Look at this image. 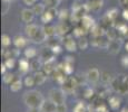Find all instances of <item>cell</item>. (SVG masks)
<instances>
[{"label": "cell", "instance_id": "obj_1", "mask_svg": "<svg viewBox=\"0 0 128 112\" xmlns=\"http://www.w3.org/2000/svg\"><path fill=\"white\" fill-rule=\"evenodd\" d=\"M24 102L28 108H40L41 104L44 103L45 99H44L42 94L40 92L36 91V90H30L27 91L24 94Z\"/></svg>", "mask_w": 128, "mask_h": 112}, {"label": "cell", "instance_id": "obj_2", "mask_svg": "<svg viewBox=\"0 0 128 112\" xmlns=\"http://www.w3.org/2000/svg\"><path fill=\"white\" fill-rule=\"evenodd\" d=\"M49 100H51L55 104H62L66 101V92L61 89H51L49 91Z\"/></svg>", "mask_w": 128, "mask_h": 112}, {"label": "cell", "instance_id": "obj_3", "mask_svg": "<svg viewBox=\"0 0 128 112\" xmlns=\"http://www.w3.org/2000/svg\"><path fill=\"white\" fill-rule=\"evenodd\" d=\"M62 41H64V46H65L66 51L72 53V52H76L78 49L77 42L74 39V37L71 36V35H66Z\"/></svg>", "mask_w": 128, "mask_h": 112}, {"label": "cell", "instance_id": "obj_4", "mask_svg": "<svg viewBox=\"0 0 128 112\" xmlns=\"http://www.w3.org/2000/svg\"><path fill=\"white\" fill-rule=\"evenodd\" d=\"M62 85H64V91L66 93H71V92H74L77 89V86L79 85V82L76 78L69 76V78H67V80L65 81V83Z\"/></svg>", "mask_w": 128, "mask_h": 112}, {"label": "cell", "instance_id": "obj_5", "mask_svg": "<svg viewBox=\"0 0 128 112\" xmlns=\"http://www.w3.org/2000/svg\"><path fill=\"white\" fill-rule=\"evenodd\" d=\"M124 79L125 75H118L117 78H114L110 83V86L114 90L115 92H118V93H122V84H124Z\"/></svg>", "mask_w": 128, "mask_h": 112}, {"label": "cell", "instance_id": "obj_6", "mask_svg": "<svg viewBox=\"0 0 128 112\" xmlns=\"http://www.w3.org/2000/svg\"><path fill=\"white\" fill-rule=\"evenodd\" d=\"M100 75H102V73L99 72V69L96 68V67H92V68L88 69L87 74H86V79L92 83H97L100 80Z\"/></svg>", "mask_w": 128, "mask_h": 112}, {"label": "cell", "instance_id": "obj_7", "mask_svg": "<svg viewBox=\"0 0 128 112\" xmlns=\"http://www.w3.org/2000/svg\"><path fill=\"white\" fill-rule=\"evenodd\" d=\"M35 12H34L32 9L30 8H26V9H22L21 10V14H20V18L21 20L26 24H31L32 20L35 19Z\"/></svg>", "mask_w": 128, "mask_h": 112}, {"label": "cell", "instance_id": "obj_8", "mask_svg": "<svg viewBox=\"0 0 128 112\" xmlns=\"http://www.w3.org/2000/svg\"><path fill=\"white\" fill-rule=\"evenodd\" d=\"M92 45L94 47H102V48H108L109 41L105 38V36H99V37H92Z\"/></svg>", "mask_w": 128, "mask_h": 112}, {"label": "cell", "instance_id": "obj_9", "mask_svg": "<svg viewBox=\"0 0 128 112\" xmlns=\"http://www.w3.org/2000/svg\"><path fill=\"white\" fill-rule=\"evenodd\" d=\"M102 5H104V0H89L86 4V6H87L88 10L99 11L102 8Z\"/></svg>", "mask_w": 128, "mask_h": 112}, {"label": "cell", "instance_id": "obj_10", "mask_svg": "<svg viewBox=\"0 0 128 112\" xmlns=\"http://www.w3.org/2000/svg\"><path fill=\"white\" fill-rule=\"evenodd\" d=\"M39 28H40V27L37 26L35 24H27L26 28H24V33H26V35L29 37V38L32 39L34 37L36 36V34L38 33Z\"/></svg>", "mask_w": 128, "mask_h": 112}, {"label": "cell", "instance_id": "obj_11", "mask_svg": "<svg viewBox=\"0 0 128 112\" xmlns=\"http://www.w3.org/2000/svg\"><path fill=\"white\" fill-rule=\"evenodd\" d=\"M56 108H57V104H55L51 100H45L44 103L41 104L40 110L41 112H56Z\"/></svg>", "mask_w": 128, "mask_h": 112}, {"label": "cell", "instance_id": "obj_12", "mask_svg": "<svg viewBox=\"0 0 128 112\" xmlns=\"http://www.w3.org/2000/svg\"><path fill=\"white\" fill-rule=\"evenodd\" d=\"M80 21H82V26L86 30H89L94 25H95V20H94V18L92 16H89V15H85V16L80 19Z\"/></svg>", "mask_w": 128, "mask_h": 112}, {"label": "cell", "instance_id": "obj_13", "mask_svg": "<svg viewBox=\"0 0 128 112\" xmlns=\"http://www.w3.org/2000/svg\"><path fill=\"white\" fill-rule=\"evenodd\" d=\"M89 31H90V34H92V37L105 36V33H106V30H105L104 27H102L100 25H98V24H95V25H94L92 28L89 29Z\"/></svg>", "mask_w": 128, "mask_h": 112}, {"label": "cell", "instance_id": "obj_14", "mask_svg": "<svg viewBox=\"0 0 128 112\" xmlns=\"http://www.w3.org/2000/svg\"><path fill=\"white\" fill-rule=\"evenodd\" d=\"M12 43H14V47H16V48L21 49V48H24V47L27 46L28 41H27L24 37L18 35V36H16L14 39H12Z\"/></svg>", "mask_w": 128, "mask_h": 112}, {"label": "cell", "instance_id": "obj_15", "mask_svg": "<svg viewBox=\"0 0 128 112\" xmlns=\"http://www.w3.org/2000/svg\"><path fill=\"white\" fill-rule=\"evenodd\" d=\"M56 29H57V35L61 37H65L66 35H68V31H69V26L67 25L66 21H61L60 24H58L56 26Z\"/></svg>", "mask_w": 128, "mask_h": 112}, {"label": "cell", "instance_id": "obj_16", "mask_svg": "<svg viewBox=\"0 0 128 112\" xmlns=\"http://www.w3.org/2000/svg\"><path fill=\"white\" fill-rule=\"evenodd\" d=\"M47 38H48V37H47L45 30H44V27H40L39 30H38V33L36 34V36L34 37L31 41H32L34 43H36V44H41V43H44Z\"/></svg>", "mask_w": 128, "mask_h": 112}, {"label": "cell", "instance_id": "obj_17", "mask_svg": "<svg viewBox=\"0 0 128 112\" xmlns=\"http://www.w3.org/2000/svg\"><path fill=\"white\" fill-rule=\"evenodd\" d=\"M67 74H65L62 71H61L60 68H56V71L54 72V80H55L57 83H59V84H61L62 85L64 83H65V81L67 80Z\"/></svg>", "mask_w": 128, "mask_h": 112}, {"label": "cell", "instance_id": "obj_18", "mask_svg": "<svg viewBox=\"0 0 128 112\" xmlns=\"http://www.w3.org/2000/svg\"><path fill=\"white\" fill-rule=\"evenodd\" d=\"M120 103H122V101L116 95H112L108 98V105H109V108L112 110H118L120 108Z\"/></svg>", "mask_w": 128, "mask_h": 112}, {"label": "cell", "instance_id": "obj_19", "mask_svg": "<svg viewBox=\"0 0 128 112\" xmlns=\"http://www.w3.org/2000/svg\"><path fill=\"white\" fill-rule=\"evenodd\" d=\"M34 76H35V80H36V85H44L45 82L47 81V74L42 69L38 71V72H35Z\"/></svg>", "mask_w": 128, "mask_h": 112}, {"label": "cell", "instance_id": "obj_20", "mask_svg": "<svg viewBox=\"0 0 128 112\" xmlns=\"http://www.w3.org/2000/svg\"><path fill=\"white\" fill-rule=\"evenodd\" d=\"M42 71L45 72L47 75H49V74H52L54 72L56 71L55 59H50V61L45 62V64H44V67H42Z\"/></svg>", "mask_w": 128, "mask_h": 112}, {"label": "cell", "instance_id": "obj_21", "mask_svg": "<svg viewBox=\"0 0 128 112\" xmlns=\"http://www.w3.org/2000/svg\"><path fill=\"white\" fill-rule=\"evenodd\" d=\"M40 56L42 59H45V62H47V61H50V59H54L55 54H54L52 49H51L50 47H47V48H42Z\"/></svg>", "mask_w": 128, "mask_h": 112}, {"label": "cell", "instance_id": "obj_22", "mask_svg": "<svg viewBox=\"0 0 128 112\" xmlns=\"http://www.w3.org/2000/svg\"><path fill=\"white\" fill-rule=\"evenodd\" d=\"M108 51H109L110 54H112V55H116V54L119 53L120 51V44L118 43L116 41H112L109 42V45H108Z\"/></svg>", "mask_w": 128, "mask_h": 112}, {"label": "cell", "instance_id": "obj_23", "mask_svg": "<svg viewBox=\"0 0 128 112\" xmlns=\"http://www.w3.org/2000/svg\"><path fill=\"white\" fill-rule=\"evenodd\" d=\"M44 30H45V33L47 35V37H54L55 35H57V29H56V27L54 26V25H50V24H46L45 26H44Z\"/></svg>", "mask_w": 128, "mask_h": 112}, {"label": "cell", "instance_id": "obj_24", "mask_svg": "<svg viewBox=\"0 0 128 112\" xmlns=\"http://www.w3.org/2000/svg\"><path fill=\"white\" fill-rule=\"evenodd\" d=\"M31 9L34 10L36 16H41V15L46 11V5L45 4H40V2H37L36 5H34Z\"/></svg>", "mask_w": 128, "mask_h": 112}, {"label": "cell", "instance_id": "obj_25", "mask_svg": "<svg viewBox=\"0 0 128 112\" xmlns=\"http://www.w3.org/2000/svg\"><path fill=\"white\" fill-rule=\"evenodd\" d=\"M18 64H19V69H20V72H22V73H26V72H28L29 69H30V63L28 62V58L19 59Z\"/></svg>", "mask_w": 128, "mask_h": 112}, {"label": "cell", "instance_id": "obj_26", "mask_svg": "<svg viewBox=\"0 0 128 112\" xmlns=\"http://www.w3.org/2000/svg\"><path fill=\"white\" fill-rule=\"evenodd\" d=\"M54 18H55V16H54V15L51 14L50 11H49V9H47V10L40 16L41 21H42L45 25H46V24H50V22L52 21V19H54Z\"/></svg>", "mask_w": 128, "mask_h": 112}, {"label": "cell", "instance_id": "obj_27", "mask_svg": "<svg viewBox=\"0 0 128 112\" xmlns=\"http://www.w3.org/2000/svg\"><path fill=\"white\" fill-rule=\"evenodd\" d=\"M24 57L28 59H34L35 57L37 56V54H38V52H37V49L35 47H27L26 49H24Z\"/></svg>", "mask_w": 128, "mask_h": 112}, {"label": "cell", "instance_id": "obj_28", "mask_svg": "<svg viewBox=\"0 0 128 112\" xmlns=\"http://www.w3.org/2000/svg\"><path fill=\"white\" fill-rule=\"evenodd\" d=\"M42 63H41L40 59H37V58H34L32 61L30 62V69H32L34 72H38V71H41L42 69Z\"/></svg>", "mask_w": 128, "mask_h": 112}, {"label": "cell", "instance_id": "obj_29", "mask_svg": "<svg viewBox=\"0 0 128 112\" xmlns=\"http://www.w3.org/2000/svg\"><path fill=\"white\" fill-rule=\"evenodd\" d=\"M77 45H78V49H80V51H86V49L88 48V46H89V42H88V39L84 36V37L78 38Z\"/></svg>", "mask_w": 128, "mask_h": 112}, {"label": "cell", "instance_id": "obj_30", "mask_svg": "<svg viewBox=\"0 0 128 112\" xmlns=\"http://www.w3.org/2000/svg\"><path fill=\"white\" fill-rule=\"evenodd\" d=\"M24 85V81L21 80H14L10 84V91L11 92H19Z\"/></svg>", "mask_w": 128, "mask_h": 112}, {"label": "cell", "instance_id": "obj_31", "mask_svg": "<svg viewBox=\"0 0 128 112\" xmlns=\"http://www.w3.org/2000/svg\"><path fill=\"white\" fill-rule=\"evenodd\" d=\"M61 66H62V67H60V69L65 74H67V75H70V74L74 72V64L68 63V62H64Z\"/></svg>", "mask_w": 128, "mask_h": 112}, {"label": "cell", "instance_id": "obj_32", "mask_svg": "<svg viewBox=\"0 0 128 112\" xmlns=\"http://www.w3.org/2000/svg\"><path fill=\"white\" fill-rule=\"evenodd\" d=\"M24 85L27 88H34L36 85V80L34 75H27L24 80Z\"/></svg>", "mask_w": 128, "mask_h": 112}, {"label": "cell", "instance_id": "obj_33", "mask_svg": "<svg viewBox=\"0 0 128 112\" xmlns=\"http://www.w3.org/2000/svg\"><path fill=\"white\" fill-rule=\"evenodd\" d=\"M112 74L109 73V72H102V75H100V81L102 82L104 84H110L112 83Z\"/></svg>", "mask_w": 128, "mask_h": 112}, {"label": "cell", "instance_id": "obj_34", "mask_svg": "<svg viewBox=\"0 0 128 112\" xmlns=\"http://www.w3.org/2000/svg\"><path fill=\"white\" fill-rule=\"evenodd\" d=\"M2 81H4V84H10L12 83V82L14 81V75L12 73H10V72H6L4 74H2Z\"/></svg>", "mask_w": 128, "mask_h": 112}, {"label": "cell", "instance_id": "obj_35", "mask_svg": "<svg viewBox=\"0 0 128 112\" xmlns=\"http://www.w3.org/2000/svg\"><path fill=\"white\" fill-rule=\"evenodd\" d=\"M118 10L116 8H112V9H110V10H108L107 12H106V17H108V18L110 19L112 22H114L116 19L118 18Z\"/></svg>", "mask_w": 128, "mask_h": 112}, {"label": "cell", "instance_id": "obj_36", "mask_svg": "<svg viewBox=\"0 0 128 112\" xmlns=\"http://www.w3.org/2000/svg\"><path fill=\"white\" fill-rule=\"evenodd\" d=\"M105 36H106V38H107L109 42H112V41H116L117 31L115 30V29H112V28L107 29V30H106V33H105Z\"/></svg>", "mask_w": 128, "mask_h": 112}, {"label": "cell", "instance_id": "obj_37", "mask_svg": "<svg viewBox=\"0 0 128 112\" xmlns=\"http://www.w3.org/2000/svg\"><path fill=\"white\" fill-rule=\"evenodd\" d=\"M72 112H87V106L84 102H78L72 109Z\"/></svg>", "mask_w": 128, "mask_h": 112}, {"label": "cell", "instance_id": "obj_38", "mask_svg": "<svg viewBox=\"0 0 128 112\" xmlns=\"http://www.w3.org/2000/svg\"><path fill=\"white\" fill-rule=\"evenodd\" d=\"M86 29L84 28V27H76L75 29H74V36L77 37V38H80V37H84L86 34Z\"/></svg>", "mask_w": 128, "mask_h": 112}, {"label": "cell", "instance_id": "obj_39", "mask_svg": "<svg viewBox=\"0 0 128 112\" xmlns=\"http://www.w3.org/2000/svg\"><path fill=\"white\" fill-rule=\"evenodd\" d=\"M11 42H12V41H11V38L8 36V35L4 34V35L1 36V44H2V46L6 47V48H7V47L10 46V45H11Z\"/></svg>", "mask_w": 128, "mask_h": 112}, {"label": "cell", "instance_id": "obj_40", "mask_svg": "<svg viewBox=\"0 0 128 112\" xmlns=\"http://www.w3.org/2000/svg\"><path fill=\"white\" fill-rule=\"evenodd\" d=\"M10 4L11 2L9 1H6V0H2V15H7L9 11V9H10Z\"/></svg>", "mask_w": 128, "mask_h": 112}, {"label": "cell", "instance_id": "obj_41", "mask_svg": "<svg viewBox=\"0 0 128 112\" xmlns=\"http://www.w3.org/2000/svg\"><path fill=\"white\" fill-rule=\"evenodd\" d=\"M94 95H95V92H94L92 89H90V88L85 89V91H84V96H85L86 99H92V98H94Z\"/></svg>", "mask_w": 128, "mask_h": 112}, {"label": "cell", "instance_id": "obj_42", "mask_svg": "<svg viewBox=\"0 0 128 112\" xmlns=\"http://www.w3.org/2000/svg\"><path fill=\"white\" fill-rule=\"evenodd\" d=\"M4 64H6L8 69H12L14 67V65H16V61H14V58H6Z\"/></svg>", "mask_w": 128, "mask_h": 112}, {"label": "cell", "instance_id": "obj_43", "mask_svg": "<svg viewBox=\"0 0 128 112\" xmlns=\"http://www.w3.org/2000/svg\"><path fill=\"white\" fill-rule=\"evenodd\" d=\"M95 110L97 111V112H109V109H108V106L106 105L105 103H102V102L99 104V105L96 106Z\"/></svg>", "mask_w": 128, "mask_h": 112}, {"label": "cell", "instance_id": "obj_44", "mask_svg": "<svg viewBox=\"0 0 128 112\" xmlns=\"http://www.w3.org/2000/svg\"><path fill=\"white\" fill-rule=\"evenodd\" d=\"M122 94H128V75H125L124 84H122Z\"/></svg>", "mask_w": 128, "mask_h": 112}, {"label": "cell", "instance_id": "obj_45", "mask_svg": "<svg viewBox=\"0 0 128 112\" xmlns=\"http://www.w3.org/2000/svg\"><path fill=\"white\" fill-rule=\"evenodd\" d=\"M56 112H67V105L65 103L62 104H59L56 108Z\"/></svg>", "mask_w": 128, "mask_h": 112}, {"label": "cell", "instance_id": "obj_46", "mask_svg": "<svg viewBox=\"0 0 128 112\" xmlns=\"http://www.w3.org/2000/svg\"><path fill=\"white\" fill-rule=\"evenodd\" d=\"M120 63H122V65L125 67V68H128V55H125L122 57V59H120Z\"/></svg>", "mask_w": 128, "mask_h": 112}, {"label": "cell", "instance_id": "obj_47", "mask_svg": "<svg viewBox=\"0 0 128 112\" xmlns=\"http://www.w3.org/2000/svg\"><path fill=\"white\" fill-rule=\"evenodd\" d=\"M22 2L26 6L28 7H32L34 5H36L37 2H38V0H22Z\"/></svg>", "mask_w": 128, "mask_h": 112}, {"label": "cell", "instance_id": "obj_48", "mask_svg": "<svg viewBox=\"0 0 128 112\" xmlns=\"http://www.w3.org/2000/svg\"><path fill=\"white\" fill-rule=\"evenodd\" d=\"M59 18H60L61 21H65V19L68 18V11L67 10H62L59 15Z\"/></svg>", "mask_w": 128, "mask_h": 112}, {"label": "cell", "instance_id": "obj_49", "mask_svg": "<svg viewBox=\"0 0 128 112\" xmlns=\"http://www.w3.org/2000/svg\"><path fill=\"white\" fill-rule=\"evenodd\" d=\"M51 49H52V52H54V54H59V53H61V47L59 46V45H55L54 47H51Z\"/></svg>", "mask_w": 128, "mask_h": 112}, {"label": "cell", "instance_id": "obj_50", "mask_svg": "<svg viewBox=\"0 0 128 112\" xmlns=\"http://www.w3.org/2000/svg\"><path fill=\"white\" fill-rule=\"evenodd\" d=\"M65 62H68V63H71V64H75V58L71 56H66L65 57Z\"/></svg>", "mask_w": 128, "mask_h": 112}, {"label": "cell", "instance_id": "obj_51", "mask_svg": "<svg viewBox=\"0 0 128 112\" xmlns=\"http://www.w3.org/2000/svg\"><path fill=\"white\" fill-rule=\"evenodd\" d=\"M122 18H124L125 20H127V21H128V8H127V9H124V10H122Z\"/></svg>", "mask_w": 128, "mask_h": 112}, {"label": "cell", "instance_id": "obj_52", "mask_svg": "<svg viewBox=\"0 0 128 112\" xmlns=\"http://www.w3.org/2000/svg\"><path fill=\"white\" fill-rule=\"evenodd\" d=\"M120 5L124 7V9H127L128 8V0H119Z\"/></svg>", "mask_w": 128, "mask_h": 112}, {"label": "cell", "instance_id": "obj_53", "mask_svg": "<svg viewBox=\"0 0 128 112\" xmlns=\"http://www.w3.org/2000/svg\"><path fill=\"white\" fill-rule=\"evenodd\" d=\"M28 112H41L40 108H29Z\"/></svg>", "mask_w": 128, "mask_h": 112}, {"label": "cell", "instance_id": "obj_54", "mask_svg": "<svg viewBox=\"0 0 128 112\" xmlns=\"http://www.w3.org/2000/svg\"><path fill=\"white\" fill-rule=\"evenodd\" d=\"M6 69H7V66H6V64H1V73L2 74H4L6 73Z\"/></svg>", "mask_w": 128, "mask_h": 112}, {"label": "cell", "instance_id": "obj_55", "mask_svg": "<svg viewBox=\"0 0 128 112\" xmlns=\"http://www.w3.org/2000/svg\"><path fill=\"white\" fill-rule=\"evenodd\" d=\"M125 48H126V51L128 52V42L126 43V45H125Z\"/></svg>", "mask_w": 128, "mask_h": 112}, {"label": "cell", "instance_id": "obj_56", "mask_svg": "<svg viewBox=\"0 0 128 112\" xmlns=\"http://www.w3.org/2000/svg\"><path fill=\"white\" fill-rule=\"evenodd\" d=\"M122 112H128V110H127V109H122Z\"/></svg>", "mask_w": 128, "mask_h": 112}, {"label": "cell", "instance_id": "obj_57", "mask_svg": "<svg viewBox=\"0 0 128 112\" xmlns=\"http://www.w3.org/2000/svg\"><path fill=\"white\" fill-rule=\"evenodd\" d=\"M6 1H9V2H14V1H16V0H6Z\"/></svg>", "mask_w": 128, "mask_h": 112}, {"label": "cell", "instance_id": "obj_58", "mask_svg": "<svg viewBox=\"0 0 128 112\" xmlns=\"http://www.w3.org/2000/svg\"><path fill=\"white\" fill-rule=\"evenodd\" d=\"M96 112H97V111H96Z\"/></svg>", "mask_w": 128, "mask_h": 112}]
</instances>
